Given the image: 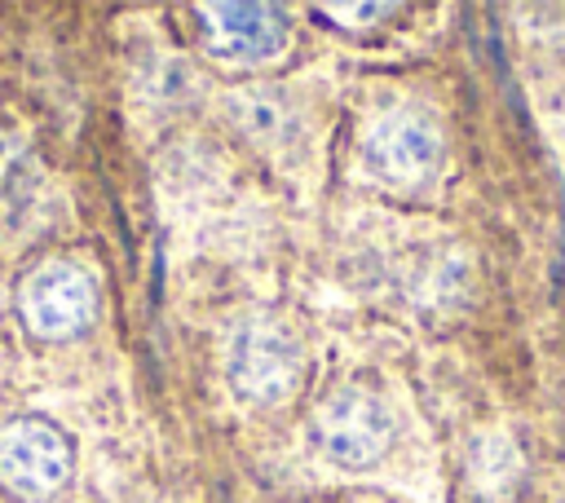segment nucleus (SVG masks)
Here are the masks:
<instances>
[{
	"mask_svg": "<svg viewBox=\"0 0 565 503\" xmlns=\"http://www.w3.org/2000/svg\"><path fill=\"white\" fill-rule=\"evenodd\" d=\"M18 304H22V322L44 335V340H71L79 335L93 313H97V287L93 278L71 265V260H49L40 265L22 291H18Z\"/></svg>",
	"mask_w": 565,
	"mask_h": 503,
	"instance_id": "20e7f679",
	"label": "nucleus"
},
{
	"mask_svg": "<svg viewBox=\"0 0 565 503\" xmlns=\"http://www.w3.org/2000/svg\"><path fill=\"white\" fill-rule=\"evenodd\" d=\"M26 150L18 137H0V190L13 185V176H26Z\"/></svg>",
	"mask_w": 565,
	"mask_h": 503,
	"instance_id": "9d476101",
	"label": "nucleus"
},
{
	"mask_svg": "<svg viewBox=\"0 0 565 503\" xmlns=\"http://www.w3.org/2000/svg\"><path fill=\"white\" fill-rule=\"evenodd\" d=\"M362 159L375 176L411 185L419 176H428L441 159V132L428 115L419 110H388L384 119L371 124L366 141H362Z\"/></svg>",
	"mask_w": 565,
	"mask_h": 503,
	"instance_id": "39448f33",
	"label": "nucleus"
},
{
	"mask_svg": "<svg viewBox=\"0 0 565 503\" xmlns=\"http://www.w3.org/2000/svg\"><path fill=\"white\" fill-rule=\"evenodd\" d=\"M225 119L256 146H278L300 132V101L278 84H247L225 97Z\"/></svg>",
	"mask_w": 565,
	"mask_h": 503,
	"instance_id": "0eeeda50",
	"label": "nucleus"
},
{
	"mask_svg": "<svg viewBox=\"0 0 565 503\" xmlns=\"http://www.w3.org/2000/svg\"><path fill=\"white\" fill-rule=\"evenodd\" d=\"M71 477V441L40 415H18L0 428V481L26 503L53 499Z\"/></svg>",
	"mask_w": 565,
	"mask_h": 503,
	"instance_id": "7ed1b4c3",
	"label": "nucleus"
},
{
	"mask_svg": "<svg viewBox=\"0 0 565 503\" xmlns=\"http://www.w3.org/2000/svg\"><path fill=\"white\" fill-rule=\"evenodd\" d=\"M137 93L146 106H159V110L185 106L199 93V71L181 53H150L137 71Z\"/></svg>",
	"mask_w": 565,
	"mask_h": 503,
	"instance_id": "6e6552de",
	"label": "nucleus"
},
{
	"mask_svg": "<svg viewBox=\"0 0 565 503\" xmlns=\"http://www.w3.org/2000/svg\"><path fill=\"white\" fill-rule=\"evenodd\" d=\"M230 384L247 402H282L300 388V344L287 327L269 318H252L234 331L225 357Z\"/></svg>",
	"mask_w": 565,
	"mask_h": 503,
	"instance_id": "f03ea898",
	"label": "nucleus"
},
{
	"mask_svg": "<svg viewBox=\"0 0 565 503\" xmlns=\"http://www.w3.org/2000/svg\"><path fill=\"white\" fill-rule=\"evenodd\" d=\"M203 44L221 62H265L287 44V13L278 4H199Z\"/></svg>",
	"mask_w": 565,
	"mask_h": 503,
	"instance_id": "423d86ee",
	"label": "nucleus"
},
{
	"mask_svg": "<svg viewBox=\"0 0 565 503\" xmlns=\"http://www.w3.org/2000/svg\"><path fill=\"white\" fill-rule=\"evenodd\" d=\"M309 437L335 468H371L393 441V410L375 393L349 384L322 397Z\"/></svg>",
	"mask_w": 565,
	"mask_h": 503,
	"instance_id": "f257e3e1",
	"label": "nucleus"
},
{
	"mask_svg": "<svg viewBox=\"0 0 565 503\" xmlns=\"http://www.w3.org/2000/svg\"><path fill=\"white\" fill-rule=\"evenodd\" d=\"M322 13L327 18H358L353 26H366L362 18H388L393 4H322Z\"/></svg>",
	"mask_w": 565,
	"mask_h": 503,
	"instance_id": "9b49d317",
	"label": "nucleus"
},
{
	"mask_svg": "<svg viewBox=\"0 0 565 503\" xmlns=\"http://www.w3.org/2000/svg\"><path fill=\"white\" fill-rule=\"evenodd\" d=\"M512 472H516V459H512V450H508L503 441H481V446L472 450V477H477V485L494 490V485H503Z\"/></svg>",
	"mask_w": 565,
	"mask_h": 503,
	"instance_id": "1a4fd4ad",
	"label": "nucleus"
}]
</instances>
